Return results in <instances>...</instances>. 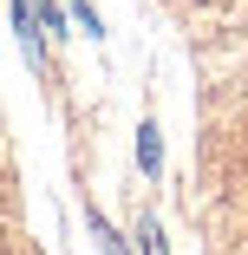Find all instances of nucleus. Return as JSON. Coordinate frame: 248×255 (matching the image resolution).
<instances>
[{"label": "nucleus", "mask_w": 248, "mask_h": 255, "mask_svg": "<svg viewBox=\"0 0 248 255\" xmlns=\"http://www.w3.org/2000/svg\"><path fill=\"white\" fill-rule=\"evenodd\" d=\"M137 164H144V170H157V131H151V125L137 131Z\"/></svg>", "instance_id": "nucleus-1"}, {"label": "nucleus", "mask_w": 248, "mask_h": 255, "mask_svg": "<svg viewBox=\"0 0 248 255\" xmlns=\"http://www.w3.org/2000/svg\"><path fill=\"white\" fill-rule=\"evenodd\" d=\"M91 229H98V242H105V255H124V242L111 236V223H105V216H91Z\"/></svg>", "instance_id": "nucleus-2"}, {"label": "nucleus", "mask_w": 248, "mask_h": 255, "mask_svg": "<svg viewBox=\"0 0 248 255\" xmlns=\"http://www.w3.org/2000/svg\"><path fill=\"white\" fill-rule=\"evenodd\" d=\"M137 242H144V255H170V249H164V236H157V223H144V236H137Z\"/></svg>", "instance_id": "nucleus-3"}, {"label": "nucleus", "mask_w": 248, "mask_h": 255, "mask_svg": "<svg viewBox=\"0 0 248 255\" xmlns=\"http://www.w3.org/2000/svg\"><path fill=\"white\" fill-rule=\"evenodd\" d=\"M72 13H79V26H85V33H98V13H91V0H72Z\"/></svg>", "instance_id": "nucleus-4"}]
</instances>
